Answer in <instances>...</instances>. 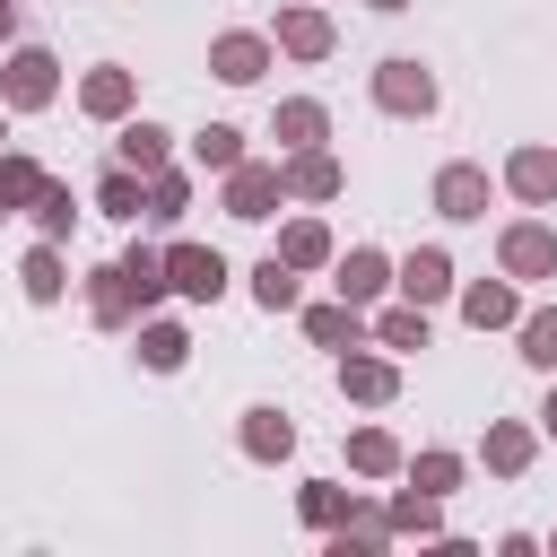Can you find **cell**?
Here are the masks:
<instances>
[{
	"label": "cell",
	"mask_w": 557,
	"mask_h": 557,
	"mask_svg": "<svg viewBox=\"0 0 557 557\" xmlns=\"http://www.w3.org/2000/svg\"><path fill=\"white\" fill-rule=\"evenodd\" d=\"M9 35H17V9H9V0H0V44H9Z\"/></svg>",
	"instance_id": "8d00e7d4"
},
{
	"label": "cell",
	"mask_w": 557,
	"mask_h": 557,
	"mask_svg": "<svg viewBox=\"0 0 557 557\" xmlns=\"http://www.w3.org/2000/svg\"><path fill=\"white\" fill-rule=\"evenodd\" d=\"M44 183H52V174H44L35 157H0V218H9V209H35Z\"/></svg>",
	"instance_id": "e0dca14e"
},
{
	"label": "cell",
	"mask_w": 557,
	"mask_h": 557,
	"mask_svg": "<svg viewBox=\"0 0 557 557\" xmlns=\"http://www.w3.org/2000/svg\"><path fill=\"white\" fill-rule=\"evenodd\" d=\"M191 165H200V174H226V165H244V131H226V122H209V131L191 139Z\"/></svg>",
	"instance_id": "ac0fdd59"
},
{
	"label": "cell",
	"mask_w": 557,
	"mask_h": 557,
	"mask_svg": "<svg viewBox=\"0 0 557 557\" xmlns=\"http://www.w3.org/2000/svg\"><path fill=\"white\" fill-rule=\"evenodd\" d=\"M366 9H409V0H366Z\"/></svg>",
	"instance_id": "f35d334b"
},
{
	"label": "cell",
	"mask_w": 557,
	"mask_h": 557,
	"mask_svg": "<svg viewBox=\"0 0 557 557\" xmlns=\"http://www.w3.org/2000/svg\"><path fill=\"white\" fill-rule=\"evenodd\" d=\"M496 252H505V278H548V270H557V235H548L540 218L505 226V244H496Z\"/></svg>",
	"instance_id": "5b68a950"
},
{
	"label": "cell",
	"mask_w": 557,
	"mask_h": 557,
	"mask_svg": "<svg viewBox=\"0 0 557 557\" xmlns=\"http://www.w3.org/2000/svg\"><path fill=\"white\" fill-rule=\"evenodd\" d=\"M383 278H392V261H383V252H366V244H357V252L339 261V296H348V305H366V296H374Z\"/></svg>",
	"instance_id": "44dd1931"
},
{
	"label": "cell",
	"mask_w": 557,
	"mask_h": 557,
	"mask_svg": "<svg viewBox=\"0 0 557 557\" xmlns=\"http://www.w3.org/2000/svg\"><path fill=\"white\" fill-rule=\"evenodd\" d=\"M435 209L444 218H487V174L479 165H444L435 174Z\"/></svg>",
	"instance_id": "ba28073f"
},
{
	"label": "cell",
	"mask_w": 557,
	"mask_h": 557,
	"mask_svg": "<svg viewBox=\"0 0 557 557\" xmlns=\"http://www.w3.org/2000/svg\"><path fill=\"white\" fill-rule=\"evenodd\" d=\"M165 287L191 296V305H218V296H226V261H218L209 244H174V252H165Z\"/></svg>",
	"instance_id": "6da1fadb"
},
{
	"label": "cell",
	"mask_w": 557,
	"mask_h": 557,
	"mask_svg": "<svg viewBox=\"0 0 557 557\" xmlns=\"http://www.w3.org/2000/svg\"><path fill=\"white\" fill-rule=\"evenodd\" d=\"M374 104H383V113H435V78H426L418 61H383V70H374Z\"/></svg>",
	"instance_id": "277c9868"
},
{
	"label": "cell",
	"mask_w": 557,
	"mask_h": 557,
	"mask_svg": "<svg viewBox=\"0 0 557 557\" xmlns=\"http://www.w3.org/2000/svg\"><path fill=\"white\" fill-rule=\"evenodd\" d=\"M96 209H104V218H139V209H148V191H139V174H131V165H113V174L96 183Z\"/></svg>",
	"instance_id": "cb8c5ba5"
},
{
	"label": "cell",
	"mask_w": 557,
	"mask_h": 557,
	"mask_svg": "<svg viewBox=\"0 0 557 557\" xmlns=\"http://www.w3.org/2000/svg\"><path fill=\"white\" fill-rule=\"evenodd\" d=\"M305 331H313V339H322V348H339V339H348V348H357V331H366V322H357V305H348V296H339V305H313V313H305Z\"/></svg>",
	"instance_id": "d4e9b609"
},
{
	"label": "cell",
	"mask_w": 557,
	"mask_h": 557,
	"mask_svg": "<svg viewBox=\"0 0 557 557\" xmlns=\"http://www.w3.org/2000/svg\"><path fill=\"white\" fill-rule=\"evenodd\" d=\"M505 183H513V200H557V148H513V165H505Z\"/></svg>",
	"instance_id": "9c48e42d"
},
{
	"label": "cell",
	"mask_w": 557,
	"mask_h": 557,
	"mask_svg": "<svg viewBox=\"0 0 557 557\" xmlns=\"http://www.w3.org/2000/svg\"><path fill=\"white\" fill-rule=\"evenodd\" d=\"M78 104H87L96 122H122V113H131V70H96V78L78 87Z\"/></svg>",
	"instance_id": "5bb4252c"
},
{
	"label": "cell",
	"mask_w": 557,
	"mask_h": 557,
	"mask_svg": "<svg viewBox=\"0 0 557 557\" xmlns=\"http://www.w3.org/2000/svg\"><path fill=\"white\" fill-rule=\"evenodd\" d=\"M409 479H418V496H444V487L461 479V461H453V453H418V461H409Z\"/></svg>",
	"instance_id": "836d02e7"
},
{
	"label": "cell",
	"mask_w": 557,
	"mask_h": 557,
	"mask_svg": "<svg viewBox=\"0 0 557 557\" xmlns=\"http://www.w3.org/2000/svg\"><path fill=\"white\" fill-rule=\"evenodd\" d=\"M522 357H531V366H557V305L522 313Z\"/></svg>",
	"instance_id": "d6a6232c"
},
{
	"label": "cell",
	"mask_w": 557,
	"mask_h": 557,
	"mask_svg": "<svg viewBox=\"0 0 557 557\" xmlns=\"http://www.w3.org/2000/svg\"><path fill=\"white\" fill-rule=\"evenodd\" d=\"M209 70H218L226 87H252V78L270 70V44H261V35H218V44H209Z\"/></svg>",
	"instance_id": "52a82bcc"
},
{
	"label": "cell",
	"mask_w": 557,
	"mask_h": 557,
	"mask_svg": "<svg viewBox=\"0 0 557 557\" xmlns=\"http://www.w3.org/2000/svg\"><path fill=\"white\" fill-rule=\"evenodd\" d=\"M87 313H96V322H104V331H122V322H131V313H148V305H139V287H131V270H122V261H104V270H96V278H87Z\"/></svg>",
	"instance_id": "8992f818"
},
{
	"label": "cell",
	"mask_w": 557,
	"mask_h": 557,
	"mask_svg": "<svg viewBox=\"0 0 557 557\" xmlns=\"http://www.w3.org/2000/svg\"><path fill=\"white\" fill-rule=\"evenodd\" d=\"M400 287H409V305H435V296L453 287V261L426 244V252H409V261H400Z\"/></svg>",
	"instance_id": "7c38bea8"
},
{
	"label": "cell",
	"mask_w": 557,
	"mask_h": 557,
	"mask_svg": "<svg viewBox=\"0 0 557 557\" xmlns=\"http://www.w3.org/2000/svg\"><path fill=\"white\" fill-rule=\"evenodd\" d=\"M461 313H470V322H479V331H505V322H522V296H513V287H496V278H487V287H470V296H461Z\"/></svg>",
	"instance_id": "9a60e30c"
},
{
	"label": "cell",
	"mask_w": 557,
	"mask_h": 557,
	"mask_svg": "<svg viewBox=\"0 0 557 557\" xmlns=\"http://www.w3.org/2000/svg\"><path fill=\"white\" fill-rule=\"evenodd\" d=\"M278 52L322 61V52H331V17H322V9H278Z\"/></svg>",
	"instance_id": "30bf717a"
},
{
	"label": "cell",
	"mask_w": 557,
	"mask_h": 557,
	"mask_svg": "<svg viewBox=\"0 0 557 557\" xmlns=\"http://www.w3.org/2000/svg\"><path fill=\"white\" fill-rule=\"evenodd\" d=\"M139 357H148V366H157V374H174V366H183V357H191V339H183V331H174V322H148V331H139Z\"/></svg>",
	"instance_id": "4316f807"
},
{
	"label": "cell",
	"mask_w": 557,
	"mask_h": 557,
	"mask_svg": "<svg viewBox=\"0 0 557 557\" xmlns=\"http://www.w3.org/2000/svg\"><path fill=\"white\" fill-rule=\"evenodd\" d=\"M17 278H26V296H35V305H52V296H61V252H52V244H35Z\"/></svg>",
	"instance_id": "f1b7e54d"
},
{
	"label": "cell",
	"mask_w": 557,
	"mask_h": 557,
	"mask_svg": "<svg viewBox=\"0 0 557 557\" xmlns=\"http://www.w3.org/2000/svg\"><path fill=\"white\" fill-rule=\"evenodd\" d=\"M287 444H296L287 409H244V453H252V461H278Z\"/></svg>",
	"instance_id": "4fadbf2b"
},
{
	"label": "cell",
	"mask_w": 557,
	"mask_h": 557,
	"mask_svg": "<svg viewBox=\"0 0 557 557\" xmlns=\"http://www.w3.org/2000/svg\"><path fill=\"white\" fill-rule=\"evenodd\" d=\"M322 131H331V113H322L313 96H296V104H278V139H287V148H313Z\"/></svg>",
	"instance_id": "7402d4cb"
},
{
	"label": "cell",
	"mask_w": 557,
	"mask_h": 557,
	"mask_svg": "<svg viewBox=\"0 0 557 557\" xmlns=\"http://www.w3.org/2000/svg\"><path fill=\"white\" fill-rule=\"evenodd\" d=\"M540 426H548V435H557V392H548V409H540Z\"/></svg>",
	"instance_id": "74e56055"
},
{
	"label": "cell",
	"mask_w": 557,
	"mask_h": 557,
	"mask_svg": "<svg viewBox=\"0 0 557 557\" xmlns=\"http://www.w3.org/2000/svg\"><path fill=\"white\" fill-rule=\"evenodd\" d=\"M113 148H122V165H131V174H157V165H165V131H157V122H131Z\"/></svg>",
	"instance_id": "603a6c76"
},
{
	"label": "cell",
	"mask_w": 557,
	"mask_h": 557,
	"mask_svg": "<svg viewBox=\"0 0 557 557\" xmlns=\"http://www.w3.org/2000/svg\"><path fill=\"white\" fill-rule=\"evenodd\" d=\"M305 522H313V531H339V522H348V496H339V487H305Z\"/></svg>",
	"instance_id": "e575fe53"
},
{
	"label": "cell",
	"mask_w": 557,
	"mask_h": 557,
	"mask_svg": "<svg viewBox=\"0 0 557 557\" xmlns=\"http://www.w3.org/2000/svg\"><path fill=\"white\" fill-rule=\"evenodd\" d=\"M278 200H287L278 165H226V218H270Z\"/></svg>",
	"instance_id": "3957f363"
},
{
	"label": "cell",
	"mask_w": 557,
	"mask_h": 557,
	"mask_svg": "<svg viewBox=\"0 0 557 557\" xmlns=\"http://www.w3.org/2000/svg\"><path fill=\"white\" fill-rule=\"evenodd\" d=\"M522 461H531V426H487V470H505V479H513Z\"/></svg>",
	"instance_id": "1f68e13d"
},
{
	"label": "cell",
	"mask_w": 557,
	"mask_h": 557,
	"mask_svg": "<svg viewBox=\"0 0 557 557\" xmlns=\"http://www.w3.org/2000/svg\"><path fill=\"white\" fill-rule=\"evenodd\" d=\"M278 174H287V191H305V200H331V191H339V165H331L322 148H305V157L278 165Z\"/></svg>",
	"instance_id": "d6986e66"
},
{
	"label": "cell",
	"mask_w": 557,
	"mask_h": 557,
	"mask_svg": "<svg viewBox=\"0 0 557 557\" xmlns=\"http://www.w3.org/2000/svg\"><path fill=\"white\" fill-rule=\"evenodd\" d=\"M70 218H78L70 183H44V191H35V226H44V244H61V235H70Z\"/></svg>",
	"instance_id": "484cf974"
},
{
	"label": "cell",
	"mask_w": 557,
	"mask_h": 557,
	"mask_svg": "<svg viewBox=\"0 0 557 557\" xmlns=\"http://www.w3.org/2000/svg\"><path fill=\"white\" fill-rule=\"evenodd\" d=\"M52 70H61L52 52H35V44H17V52H9V78H0V96H9L17 113H35V104H52V87H61Z\"/></svg>",
	"instance_id": "7a4b0ae2"
},
{
	"label": "cell",
	"mask_w": 557,
	"mask_h": 557,
	"mask_svg": "<svg viewBox=\"0 0 557 557\" xmlns=\"http://www.w3.org/2000/svg\"><path fill=\"white\" fill-rule=\"evenodd\" d=\"M252 296H261V305H270V313H287V305H296V270H287V261H278V252H270V261H261V270H252Z\"/></svg>",
	"instance_id": "f546056e"
},
{
	"label": "cell",
	"mask_w": 557,
	"mask_h": 557,
	"mask_svg": "<svg viewBox=\"0 0 557 557\" xmlns=\"http://www.w3.org/2000/svg\"><path fill=\"white\" fill-rule=\"evenodd\" d=\"M392 531H435V496H400L392 505Z\"/></svg>",
	"instance_id": "d590c367"
},
{
	"label": "cell",
	"mask_w": 557,
	"mask_h": 557,
	"mask_svg": "<svg viewBox=\"0 0 557 557\" xmlns=\"http://www.w3.org/2000/svg\"><path fill=\"white\" fill-rule=\"evenodd\" d=\"M339 392H348V400H366V409H383V400L400 392V374H392L383 357H348V366H339Z\"/></svg>",
	"instance_id": "8fae6325"
},
{
	"label": "cell",
	"mask_w": 557,
	"mask_h": 557,
	"mask_svg": "<svg viewBox=\"0 0 557 557\" xmlns=\"http://www.w3.org/2000/svg\"><path fill=\"white\" fill-rule=\"evenodd\" d=\"M374 339H383V348H426V305H400V313H383V322H374Z\"/></svg>",
	"instance_id": "4dcf8cb0"
},
{
	"label": "cell",
	"mask_w": 557,
	"mask_h": 557,
	"mask_svg": "<svg viewBox=\"0 0 557 557\" xmlns=\"http://www.w3.org/2000/svg\"><path fill=\"white\" fill-rule=\"evenodd\" d=\"M183 200H191V183H183L174 165H157V174H148V209H139V218H183Z\"/></svg>",
	"instance_id": "83f0119b"
},
{
	"label": "cell",
	"mask_w": 557,
	"mask_h": 557,
	"mask_svg": "<svg viewBox=\"0 0 557 557\" xmlns=\"http://www.w3.org/2000/svg\"><path fill=\"white\" fill-rule=\"evenodd\" d=\"M0 139H9V122H0Z\"/></svg>",
	"instance_id": "ab89813d"
},
{
	"label": "cell",
	"mask_w": 557,
	"mask_h": 557,
	"mask_svg": "<svg viewBox=\"0 0 557 557\" xmlns=\"http://www.w3.org/2000/svg\"><path fill=\"white\" fill-rule=\"evenodd\" d=\"M278 261H287V270H322V261H331V235H322L313 218H296V226L278 235Z\"/></svg>",
	"instance_id": "ffe728a7"
},
{
	"label": "cell",
	"mask_w": 557,
	"mask_h": 557,
	"mask_svg": "<svg viewBox=\"0 0 557 557\" xmlns=\"http://www.w3.org/2000/svg\"><path fill=\"white\" fill-rule=\"evenodd\" d=\"M348 470H366V479H392V470H400V444H392L383 426H357V435H348Z\"/></svg>",
	"instance_id": "2e32d148"
}]
</instances>
